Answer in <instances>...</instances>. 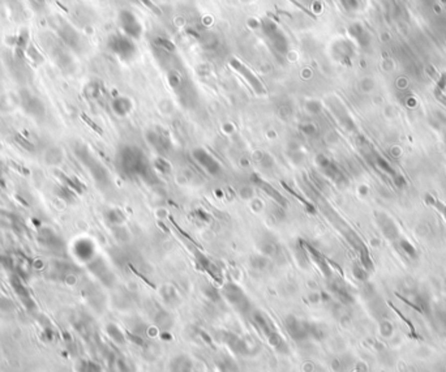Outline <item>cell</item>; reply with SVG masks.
I'll list each match as a JSON object with an SVG mask.
<instances>
[{
    "instance_id": "cell-39",
    "label": "cell",
    "mask_w": 446,
    "mask_h": 372,
    "mask_svg": "<svg viewBox=\"0 0 446 372\" xmlns=\"http://www.w3.org/2000/svg\"><path fill=\"white\" fill-rule=\"evenodd\" d=\"M141 3L144 4L145 7H148L149 9H151L153 10V12H154L155 14H162V12H161V9H159L158 7H157V5H155L154 3H153V1H151V0H140Z\"/></svg>"
},
{
    "instance_id": "cell-1",
    "label": "cell",
    "mask_w": 446,
    "mask_h": 372,
    "mask_svg": "<svg viewBox=\"0 0 446 372\" xmlns=\"http://www.w3.org/2000/svg\"><path fill=\"white\" fill-rule=\"evenodd\" d=\"M117 171L120 175L127 179H142L148 183L157 182L154 167L150 163L149 158L136 145H123L116 153Z\"/></svg>"
},
{
    "instance_id": "cell-19",
    "label": "cell",
    "mask_w": 446,
    "mask_h": 372,
    "mask_svg": "<svg viewBox=\"0 0 446 372\" xmlns=\"http://www.w3.org/2000/svg\"><path fill=\"white\" fill-rule=\"evenodd\" d=\"M59 35L60 38L63 39L65 45L68 47L73 48L76 51H79L81 48V38H80V34L73 28H71L69 25L63 24L60 25L59 28Z\"/></svg>"
},
{
    "instance_id": "cell-6",
    "label": "cell",
    "mask_w": 446,
    "mask_h": 372,
    "mask_svg": "<svg viewBox=\"0 0 446 372\" xmlns=\"http://www.w3.org/2000/svg\"><path fill=\"white\" fill-rule=\"evenodd\" d=\"M107 47L121 60H130L136 55V46L128 35L112 34L107 41Z\"/></svg>"
},
{
    "instance_id": "cell-37",
    "label": "cell",
    "mask_w": 446,
    "mask_h": 372,
    "mask_svg": "<svg viewBox=\"0 0 446 372\" xmlns=\"http://www.w3.org/2000/svg\"><path fill=\"white\" fill-rule=\"evenodd\" d=\"M353 274H355V277H356L357 279L364 281V279H367V269L364 268L363 265L361 266L355 265L353 266Z\"/></svg>"
},
{
    "instance_id": "cell-8",
    "label": "cell",
    "mask_w": 446,
    "mask_h": 372,
    "mask_svg": "<svg viewBox=\"0 0 446 372\" xmlns=\"http://www.w3.org/2000/svg\"><path fill=\"white\" fill-rule=\"evenodd\" d=\"M192 157L196 161V163L201 167V169L205 170L208 174L210 175L217 176L220 175L222 172V166L221 163L214 158L213 155L210 154L206 149L203 148H196L192 152Z\"/></svg>"
},
{
    "instance_id": "cell-35",
    "label": "cell",
    "mask_w": 446,
    "mask_h": 372,
    "mask_svg": "<svg viewBox=\"0 0 446 372\" xmlns=\"http://www.w3.org/2000/svg\"><path fill=\"white\" fill-rule=\"evenodd\" d=\"M14 310V304L5 296L0 295V311L1 312H12Z\"/></svg>"
},
{
    "instance_id": "cell-11",
    "label": "cell",
    "mask_w": 446,
    "mask_h": 372,
    "mask_svg": "<svg viewBox=\"0 0 446 372\" xmlns=\"http://www.w3.org/2000/svg\"><path fill=\"white\" fill-rule=\"evenodd\" d=\"M222 341L232 350L235 354L252 355L254 353L253 346L248 344L247 340L239 337L230 332H222Z\"/></svg>"
},
{
    "instance_id": "cell-43",
    "label": "cell",
    "mask_w": 446,
    "mask_h": 372,
    "mask_svg": "<svg viewBox=\"0 0 446 372\" xmlns=\"http://www.w3.org/2000/svg\"><path fill=\"white\" fill-rule=\"evenodd\" d=\"M437 100L441 101V102H443V104L446 106V97H444L443 94H440V96H437Z\"/></svg>"
},
{
    "instance_id": "cell-21",
    "label": "cell",
    "mask_w": 446,
    "mask_h": 372,
    "mask_svg": "<svg viewBox=\"0 0 446 372\" xmlns=\"http://www.w3.org/2000/svg\"><path fill=\"white\" fill-rule=\"evenodd\" d=\"M170 372H193V363L187 355H176L168 365Z\"/></svg>"
},
{
    "instance_id": "cell-18",
    "label": "cell",
    "mask_w": 446,
    "mask_h": 372,
    "mask_svg": "<svg viewBox=\"0 0 446 372\" xmlns=\"http://www.w3.org/2000/svg\"><path fill=\"white\" fill-rule=\"evenodd\" d=\"M376 220H377L378 226L381 228L382 234L389 239V241H397L399 238V231L397 225L388 214L377 213L376 214Z\"/></svg>"
},
{
    "instance_id": "cell-41",
    "label": "cell",
    "mask_w": 446,
    "mask_h": 372,
    "mask_svg": "<svg viewBox=\"0 0 446 372\" xmlns=\"http://www.w3.org/2000/svg\"><path fill=\"white\" fill-rule=\"evenodd\" d=\"M432 203L435 204V205H436L437 207V209L439 210H441V213L444 214V217H445V220H446V208L444 207V205H441V204L439 203V201H435V200H432Z\"/></svg>"
},
{
    "instance_id": "cell-4",
    "label": "cell",
    "mask_w": 446,
    "mask_h": 372,
    "mask_svg": "<svg viewBox=\"0 0 446 372\" xmlns=\"http://www.w3.org/2000/svg\"><path fill=\"white\" fill-rule=\"evenodd\" d=\"M252 320H253L254 325L257 327L258 331L268 338V342L275 350H278L281 353L287 352V344L282 338L281 334L277 332L273 323L269 320L266 315H264L260 311H252Z\"/></svg>"
},
{
    "instance_id": "cell-32",
    "label": "cell",
    "mask_w": 446,
    "mask_h": 372,
    "mask_svg": "<svg viewBox=\"0 0 446 372\" xmlns=\"http://www.w3.org/2000/svg\"><path fill=\"white\" fill-rule=\"evenodd\" d=\"M79 371L80 372H103L101 366L98 363L93 362V361H81L79 365Z\"/></svg>"
},
{
    "instance_id": "cell-16",
    "label": "cell",
    "mask_w": 446,
    "mask_h": 372,
    "mask_svg": "<svg viewBox=\"0 0 446 372\" xmlns=\"http://www.w3.org/2000/svg\"><path fill=\"white\" fill-rule=\"evenodd\" d=\"M252 182H253L261 191H264V192L266 193L269 197H271V199H273L275 203L278 204L279 207L287 208L288 201L286 200V197L283 196V195H282L279 191L275 190V187H273L271 184H269L268 182H265L264 179H261L258 175H254V174L252 175Z\"/></svg>"
},
{
    "instance_id": "cell-15",
    "label": "cell",
    "mask_w": 446,
    "mask_h": 372,
    "mask_svg": "<svg viewBox=\"0 0 446 372\" xmlns=\"http://www.w3.org/2000/svg\"><path fill=\"white\" fill-rule=\"evenodd\" d=\"M119 21H120L121 29L124 30L125 35H128L129 38H138L140 37L141 30H142L141 29V24L138 22V20L132 12L123 10L120 13Z\"/></svg>"
},
{
    "instance_id": "cell-3",
    "label": "cell",
    "mask_w": 446,
    "mask_h": 372,
    "mask_svg": "<svg viewBox=\"0 0 446 372\" xmlns=\"http://www.w3.org/2000/svg\"><path fill=\"white\" fill-rule=\"evenodd\" d=\"M285 327L288 336L296 342H304L309 338L321 340L324 337L323 329L316 324L302 320L296 316H287L285 319Z\"/></svg>"
},
{
    "instance_id": "cell-10",
    "label": "cell",
    "mask_w": 446,
    "mask_h": 372,
    "mask_svg": "<svg viewBox=\"0 0 446 372\" xmlns=\"http://www.w3.org/2000/svg\"><path fill=\"white\" fill-rule=\"evenodd\" d=\"M230 66L232 67L236 72L240 73L244 79L247 80V83L252 86V89H253L256 93L260 94V96L261 94L266 93V89H265V86L262 85V83L260 81V79H258V77L256 76V75H254L245 64H243L240 60H237V59H231Z\"/></svg>"
},
{
    "instance_id": "cell-9",
    "label": "cell",
    "mask_w": 446,
    "mask_h": 372,
    "mask_svg": "<svg viewBox=\"0 0 446 372\" xmlns=\"http://www.w3.org/2000/svg\"><path fill=\"white\" fill-rule=\"evenodd\" d=\"M20 102L25 113L28 115H30V117L37 118V119H41V118L45 117L46 109L43 102H42L37 96H34L33 93L28 92V90H22V92H21Z\"/></svg>"
},
{
    "instance_id": "cell-2",
    "label": "cell",
    "mask_w": 446,
    "mask_h": 372,
    "mask_svg": "<svg viewBox=\"0 0 446 372\" xmlns=\"http://www.w3.org/2000/svg\"><path fill=\"white\" fill-rule=\"evenodd\" d=\"M73 152H75L76 158L83 163L86 171L89 172L90 176L93 178L97 186L102 188V190L110 187L111 179L109 170L103 166V163L101 162L100 159H97L96 155L90 152V149L86 145L76 144L75 148H73Z\"/></svg>"
},
{
    "instance_id": "cell-29",
    "label": "cell",
    "mask_w": 446,
    "mask_h": 372,
    "mask_svg": "<svg viewBox=\"0 0 446 372\" xmlns=\"http://www.w3.org/2000/svg\"><path fill=\"white\" fill-rule=\"evenodd\" d=\"M260 248L262 253L268 256H277L279 252V246L277 245V242L269 241V239H265L260 245Z\"/></svg>"
},
{
    "instance_id": "cell-42",
    "label": "cell",
    "mask_w": 446,
    "mask_h": 372,
    "mask_svg": "<svg viewBox=\"0 0 446 372\" xmlns=\"http://www.w3.org/2000/svg\"><path fill=\"white\" fill-rule=\"evenodd\" d=\"M8 226H9V222L4 218V216L0 214V228H8Z\"/></svg>"
},
{
    "instance_id": "cell-24",
    "label": "cell",
    "mask_w": 446,
    "mask_h": 372,
    "mask_svg": "<svg viewBox=\"0 0 446 372\" xmlns=\"http://www.w3.org/2000/svg\"><path fill=\"white\" fill-rule=\"evenodd\" d=\"M111 107H112V111L117 117H125L132 110V102H130V100H128L127 97H117L112 101Z\"/></svg>"
},
{
    "instance_id": "cell-33",
    "label": "cell",
    "mask_w": 446,
    "mask_h": 372,
    "mask_svg": "<svg viewBox=\"0 0 446 372\" xmlns=\"http://www.w3.org/2000/svg\"><path fill=\"white\" fill-rule=\"evenodd\" d=\"M251 265L257 270H265L269 265V260L265 256H254L251 260Z\"/></svg>"
},
{
    "instance_id": "cell-5",
    "label": "cell",
    "mask_w": 446,
    "mask_h": 372,
    "mask_svg": "<svg viewBox=\"0 0 446 372\" xmlns=\"http://www.w3.org/2000/svg\"><path fill=\"white\" fill-rule=\"evenodd\" d=\"M222 295L224 299L233 306V308L239 311L240 314H248L252 312V304L251 300L248 299L247 294L244 293L240 286H237L236 283L227 282L222 287Z\"/></svg>"
},
{
    "instance_id": "cell-26",
    "label": "cell",
    "mask_w": 446,
    "mask_h": 372,
    "mask_svg": "<svg viewBox=\"0 0 446 372\" xmlns=\"http://www.w3.org/2000/svg\"><path fill=\"white\" fill-rule=\"evenodd\" d=\"M50 54H51L54 60H55V63L60 67V68L67 69L71 64H72V59L69 58L68 54H67L60 46H55V47L52 48V51H50Z\"/></svg>"
},
{
    "instance_id": "cell-13",
    "label": "cell",
    "mask_w": 446,
    "mask_h": 372,
    "mask_svg": "<svg viewBox=\"0 0 446 372\" xmlns=\"http://www.w3.org/2000/svg\"><path fill=\"white\" fill-rule=\"evenodd\" d=\"M73 255L79 258L80 261L90 262L96 257V246L90 239L80 238L73 243L72 247Z\"/></svg>"
},
{
    "instance_id": "cell-34",
    "label": "cell",
    "mask_w": 446,
    "mask_h": 372,
    "mask_svg": "<svg viewBox=\"0 0 446 372\" xmlns=\"http://www.w3.org/2000/svg\"><path fill=\"white\" fill-rule=\"evenodd\" d=\"M399 246H401L402 249L406 252V255H409L410 257H412V258L416 257L415 247H414V246H412L409 241H406V239H401V241H399Z\"/></svg>"
},
{
    "instance_id": "cell-20",
    "label": "cell",
    "mask_w": 446,
    "mask_h": 372,
    "mask_svg": "<svg viewBox=\"0 0 446 372\" xmlns=\"http://www.w3.org/2000/svg\"><path fill=\"white\" fill-rule=\"evenodd\" d=\"M10 283H12V287H13L14 293L17 294V296L21 299L22 304H24V306L26 307L29 311L34 310L35 308L34 302H33V299H31V296H30V294H29L28 289H26V287H25L22 283H21L20 278H18V277H12V281H10Z\"/></svg>"
},
{
    "instance_id": "cell-17",
    "label": "cell",
    "mask_w": 446,
    "mask_h": 372,
    "mask_svg": "<svg viewBox=\"0 0 446 372\" xmlns=\"http://www.w3.org/2000/svg\"><path fill=\"white\" fill-rule=\"evenodd\" d=\"M146 140L158 152H168L171 149V140H170L167 133H163L162 131L151 129L146 133Z\"/></svg>"
},
{
    "instance_id": "cell-23",
    "label": "cell",
    "mask_w": 446,
    "mask_h": 372,
    "mask_svg": "<svg viewBox=\"0 0 446 372\" xmlns=\"http://www.w3.org/2000/svg\"><path fill=\"white\" fill-rule=\"evenodd\" d=\"M306 251L308 252L309 256L313 258V261L316 262L317 265H319L320 270L324 273V276L325 277L332 276V270H330V266L328 265V261H326L325 257H324V256L321 255L319 251H316L315 248L311 247V246H308V245L306 246Z\"/></svg>"
},
{
    "instance_id": "cell-38",
    "label": "cell",
    "mask_w": 446,
    "mask_h": 372,
    "mask_svg": "<svg viewBox=\"0 0 446 372\" xmlns=\"http://www.w3.org/2000/svg\"><path fill=\"white\" fill-rule=\"evenodd\" d=\"M445 86H446V73H443V76H441L440 81L437 83V88H436V92H435V96L436 97L440 96V94H441V92L445 89Z\"/></svg>"
},
{
    "instance_id": "cell-30",
    "label": "cell",
    "mask_w": 446,
    "mask_h": 372,
    "mask_svg": "<svg viewBox=\"0 0 446 372\" xmlns=\"http://www.w3.org/2000/svg\"><path fill=\"white\" fill-rule=\"evenodd\" d=\"M106 220L111 225H120L124 222V214L119 209H110L106 212Z\"/></svg>"
},
{
    "instance_id": "cell-14",
    "label": "cell",
    "mask_w": 446,
    "mask_h": 372,
    "mask_svg": "<svg viewBox=\"0 0 446 372\" xmlns=\"http://www.w3.org/2000/svg\"><path fill=\"white\" fill-rule=\"evenodd\" d=\"M38 238H39V242L42 243V246L47 248V249H50V251L56 252V253H60V252L64 251V242L62 241V238L52 229H41Z\"/></svg>"
},
{
    "instance_id": "cell-22",
    "label": "cell",
    "mask_w": 446,
    "mask_h": 372,
    "mask_svg": "<svg viewBox=\"0 0 446 372\" xmlns=\"http://www.w3.org/2000/svg\"><path fill=\"white\" fill-rule=\"evenodd\" d=\"M317 163H319V166L321 167V170L325 172L326 175L329 176V178H332L333 180H335V182H338V180L343 178V175L340 174L339 169H338L329 158H326L324 155H320L319 158H317Z\"/></svg>"
},
{
    "instance_id": "cell-28",
    "label": "cell",
    "mask_w": 446,
    "mask_h": 372,
    "mask_svg": "<svg viewBox=\"0 0 446 372\" xmlns=\"http://www.w3.org/2000/svg\"><path fill=\"white\" fill-rule=\"evenodd\" d=\"M155 324L158 325L162 329H168V328L172 325V319L170 317V315L163 310H158V312L155 314L154 316Z\"/></svg>"
},
{
    "instance_id": "cell-31",
    "label": "cell",
    "mask_w": 446,
    "mask_h": 372,
    "mask_svg": "<svg viewBox=\"0 0 446 372\" xmlns=\"http://www.w3.org/2000/svg\"><path fill=\"white\" fill-rule=\"evenodd\" d=\"M55 192L58 197H60L62 200L67 201V203H72L75 200V193L72 192V190L68 186H59Z\"/></svg>"
},
{
    "instance_id": "cell-40",
    "label": "cell",
    "mask_w": 446,
    "mask_h": 372,
    "mask_svg": "<svg viewBox=\"0 0 446 372\" xmlns=\"http://www.w3.org/2000/svg\"><path fill=\"white\" fill-rule=\"evenodd\" d=\"M302 129L303 132L306 134H308V136H312V134L316 133V128L313 127L312 124H306V125H303Z\"/></svg>"
},
{
    "instance_id": "cell-12",
    "label": "cell",
    "mask_w": 446,
    "mask_h": 372,
    "mask_svg": "<svg viewBox=\"0 0 446 372\" xmlns=\"http://www.w3.org/2000/svg\"><path fill=\"white\" fill-rule=\"evenodd\" d=\"M89 269L90 272L93 273L94 276L100 279L103 285H106V286H112L113 282H115V276H113V273L111 272L110 268L107 266V264L103 261L102 258L94 257L93 260L89 262Z\"/></svg>"
},
{
    "instance_id": "cell-36",
    "label": "cell",
    "mask_w": 446,
    "mask_h": 372,
    "mask_svg": "<svg viewBox=\"0 0 446 372\" xmlns=\"http://www.w3.org/2000/svg\"><path fill=\"white\" fill-rule=\"evenodd\" d=\"M204 293H205V295L208 296V298H209V299L213 300V302H217V300H220V299H221L220 293H218V291H217L216 287H213V286H208V287H205V290H204Z\"/></svg>"
},
{
    "instance_id": "cell-25",
    "label": "cell",
    "mask_w": 446,
    "mask_h": 372,
    "mask_svg": "<svg viewBox=\"0 0 446 372\" xmlns=\"http://www.w3.org/2000/svg\"><path fill=\"white\" fill-rule=\"evenodd\" d=\"M330 289H332V291L335 294L336 298H338V299H339L342 303L350 304L353 302L352 295H351V293L348 291V289L344 286L343 283H340V282H338V281H335V282L332 283Z\"/></svg>"
},
{
    "instance_id": "cell-7",
    "label": "cell",
    "mask_w": 446,
    "mask_h": 372,
    "mask_svg": "<svg viewBox=\"0 0 446 372\" xmlns=\"http://www.w3.org/2000/svg\"><path fill=\"white\" fill-rule=\"evenodd\" d=\"M262 28H264V33L268 37L271 46L275 48V51L279 52L281 55H285L288 50V42L286 35L279 30L278 26L274 22H271L269 20L262 21Z\"/></svg>"
},
{
    "instance_id": "cell-27",
    "label": "cell",
    "mask_w": 446,
    "mask_h": 372,
    "mask_svg": "<svg viewBox=\"0 0 446 372\" xmlns=\"http://www.w3.org/2000/svg\"><path fill=\"white\" fill-rule=\"evenodd\" d=\"M107 334L110 336V338L112 340L115 344L117 345H124L125 344V336H124L123 332L119 329V327L115 324H109L106 327Z\"/></svg>"
}]
</instances>
